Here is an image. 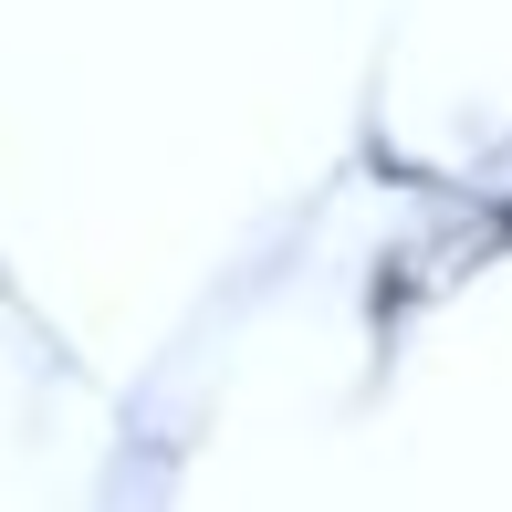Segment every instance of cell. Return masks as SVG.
<instances>
[{
	"instance_id": "obj_1",
	"label": "cell",
	"mask_w": 512,
	"mask_h": 512,
	"mask_svg": "<svg viewBox=\"0 0 512 512\" xmlns=\"http://www.w3.org/2000/svg\"><path fill=\"white\" fill-rule=\"evenodd\" d=\"M168 502H178V471H168V450L136 429V450H115V460H105L95 512H168Z\"/></svg>"
}]
</instances>
